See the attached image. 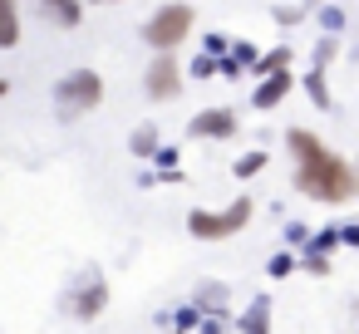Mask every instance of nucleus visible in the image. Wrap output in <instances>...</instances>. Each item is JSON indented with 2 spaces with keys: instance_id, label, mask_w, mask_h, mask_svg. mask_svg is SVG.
<instances>
[{
  "instance_id": "nucleus-11",
  "label": "nucleus",
  "mask_w": 359,
  "mask_h": 334,
  "mask_svg": "<svg viewBox=\"0 0 359 334\" xmlns=\"http://www.w3.org/2000/svg\"><path fill=\"white\" fill-rule=\"evenodd\" d=\"M285 64H290V50H271V55H261L251 69H256V74H276V69H285Z\"/></svg>"
},
{
  "instance_id": "nucleus-9",
  "label": "nucleus",
  "mask_w": 359,
  "mask_h": 334,
  "mask_svg": "<svg viewBox=\"0 0 359 334\" xmlns=\"http://www.w3.org/2000/svg\"><path fill=\"white\" fill-rule=\"evenodd\" d=\"M20 45V0H0V50Z\"/></svg>"
},
{
  "instance_id": "nucleus-17",
  "label": "nucleus",
  "mask_w": 359,
  "mask_h": 334,
  "mask_svg": "<svg viewBox=\"0 0 359 334\" xmlns=\"http://www.w3.org/2000/svg\"><path fill=\"white\" fill-rule=\"evenodd\" d=\"M290 270H295V256H290V251L271 256V275H276V280H280V275H290Z\"/></svg>"
},
{
  "instance_id": "nucleus-13",
  "label": "nucleus",
  "mask_w": 359,
  "mask_h": 334,
  "mask_svg": "<svg viewBox=\"0 0 359 334\" xmlns=\"http://www.w3.org/2000/svg\"><path fill=\"white\" fill-rule=\"evenodd\" d=\"M266 324H271V305H266V300H256V305H251V314H241V329H266Z\"/></svg>"
},
{
  "instance_id": "nucleus-1",
  "label": "nucleus",
  "mask_w": 359,
  "mask_h": 334,
  "mask_svg": "<svg viewBox=\"0 0 359 334\" xmlns=\"http://www.w3.org/2000/svg\"><path fill=\"white\" fill-rule=\"evenodd\" d=\"M285 148L295 153V187L310 197V202H349L359 192V177L344 158H334L310 128H290L285 133Z\"/></svg>"
},
{
  "instance_id": "nucleus-19",
  "label": "nucleus",
  "mask_w": 359,
  "mask_h": 334,
  "mask_svg": "<svg viewBox=\"0 0 359 334\" xmlns=\"http://www.w3.org/2000/svg\"><path fill=\"white\" fill-rule=\"evenodd\" d=\"M339 241H344V246H359V226H344V231H339Z\"/></svg>"
},
{
  "instance_id": "nucleus-10",
  "label": "nucleus",
  "mask_w": 359,
  "mask_h": 334,
  "mask_svg": "<svg viewBox=\"0 0 359 334\" xmlns=\"http://www.w3.org/2000/svg\"><path fill=\"white\" fill-rule=\"evenodd\" d=\"M104 300H109V285H104V280H94V285L74 300V314H79V319H94V314L104 309Z\"/></svg>"
},
{
  "instance_id": "nucleus-21",
  "label": "nucleus",
  "mask_w": 359,
  "mask_h": 334,
  "mask_svg": "<svg viewBox=\"0 0 359 334\" xmlns=\"http://www.w3.org/2000/svg\"><path fill=\"white\" fill-rule=\"evenodd\" d=\"M354 177H359V172H354Z\"/></svg>"
},
{
  "instance_id": "nucleus-14",
  "label": "nucleus",
  "mask_w": 359,
  "mask_h": 334,
  "mask_svg": "<svg viewBox=\"0 0 359 334\" xmlns=\"http://www.w3.org/2000/svg\"><path fill=\"white\" fill-rule=\"evenodd\" d=\"M305 89H310V99H315V109H330V89H325V74L315 69L310 79H305Z\"/></svg>"
},
{
  "instance_id": "nucleus-5",
  "label": "nucleus",
  "mask_w": 359,
  "mask_h": 334,
  "mask_svg": "<svg viewBox=\"0 0 359 334\" xmlns=\"http://www.w3.org/2000/svg\"><path fill=\"white\" fill-rule=\"evenodd\" d=\"M182 89V69H177V60L163 50L153 64H148V99H172Z\"/></svg>"
},
{
  "instance_id": "nucleus-20",
  "label": "nucleus",
  "mask_w": 359,
  "mask_h": 334,
  "mask_svg": "<svg viewBox=\"0 0 359 334\" xmlns=\"http://www.w3.org/2000/svg\"><path fill=\"white\" fill-rule=\"evenodd\" d=\"M0 99H6V79H0Z\"/></svg>"
},
{
  "instance_id": "nucleus-7",
  "label": "nucleus",
  "mask_w": 359,
  "mask_h": 334,
  "mask_svg": "<svg viewBox=\"0 0 359 334\" xmlns=\"http://www.w3.org/2000/svg\"><path fill=\"white\" fill-rule=\"evenodd\" d=\"M285 94H290V69H276V74H261V89H256V99H251V104L266 113V109H276Z\"/></svg>"
},
{
  "instance_id": "nucleus-16",
  "label": "nucleus",
  "mask_w": 359,
  "mask_h": 334,
  "mask_svg": "<svg viewBox=\"0 0 359 334\" xmlns=\"http://www.w3.org/2000/svg\"><path fill=\"white\" fill-rule=\"evenodd\" d=\"M305 270L310 275H330V256L325 251H305Z\"/></svg>"
},
{
  "instance_id": "nucleus-8",
  "label": "nucleus",
  "mask_w": 359,
  "mask_h": 334,
  "mask_svg": "<svg viewBox=\"0 0 359 334\" xmlns=\"http://www.w3.org/2000/svg\"><path fill=\"white\" fill-rule=\"evenodd\" d=\"M40 11H45L55 25L74 30V25H79V15H84V0H40Z\"/></svg>"
},
{
  "instance_id": "nucleus-4",
  "label": "nucleus",
  "mask_w": 359,
  "mask_h": 334,
  "mask_svg": "<svg viewBox=\"0 0 359 334\" xmlns=\"http://www.w3.org/2000/svg\"><path fill=\"white\" fill-rule=\"evenodd\" d=\"M55 99H60L65 109H99V104H104V79H99L94 69H74V74H65V79L55 84Z\"/></svg>"
},
{
  "instance_id": "nucleus-6",
  "label": "nucleus",
  "mask_w": 359,
  "mask_h": 334,
  "mask_svg": "<svg viewBox=\"0 0 359 334\" xmlns=\"http://www.w3.org/2000/svg\"><path fill=\"white\" fill-rule=\"evenodd\" d=\"M187 133L192 138H231L236 133V113L231 109H207V113H197L187 123Z\"/></svg>"
},
{
  "instance_id": "nucleus-18",
  "label": "nucleus",
  "mask_w": 359,
  "mask_h": 334,
  "mask_svg": "<svg viewBox=\"0 0 359 334\" xmlns=\"http://www.w3.org/2000/svg\"><path fill=\"white\" fill-rule=\"evenodd\" d=\"M192 74H197V79H207V74H217V60H207V55H202V60L192 64Z\"/></svg>"
},
{
  "instance_id": "nucleus-15",
  "label": "nucleus",
  "mask_w": 359,
  "mask_h": 334,
  "mask_svg": "<svg viewBox=\"0 0 359 334\" xmlns=\"http://www.w3.org/2000/svg\"><path fill=\"white\" fill-rule=\"evenodd\" d=\"M266 167V153H246V158H236V177H256Z\"/></svg>"
},
{
  "instance_id": "nucleus-12",
  "label": "nucleus",
  "mask_w": 359,
  "mask_h": 334,
  "mask_svg": "<svg viewBox=\"0 0 359 334\" xmlns=\"http://www.w3.org/2000/svg\"><path fill=\"white\" fill-rule=\"evenodd\" d=\"M128 148H133V153H138V158H148V153H158V128H153V123H148V128H138V133H133V143H128Z\"/></svg>"
},
{
  "instance_id": "nucleus-2",
  "label": "nucleus",
  "mask_w": 359,
  "mask_h": 334,
  "mask_svg": "<svg viewBox=\"0 0 359 334\" xmlns=\"http://www.w3.org/2000/svg\"><path fill=\"white\" fill-rule=\"evenodd\" d=\"M251 197H236L226 211H192L187 216V231L197 236V241H222V236H236L246 221H251Z\"/></svg>"
},
{
  "instance_id": "nucleus-3",
  "label": "nucleus",
  "mask_w": 359,
  "mask_h": 334,
  "mask_svg": "<svg viewBox=\"0 0 359 334\" xmlns=\"http://www.w3.org/2000/svg\"><path fill=\"white\" fill-rule=\"evenodd\" d=\"M192 6H163L148 25H143V35H148V45L153 50H177L187 35H192Z\"/></svg>"
}]
</instances>
